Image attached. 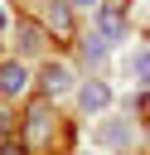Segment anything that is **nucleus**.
<instances>
[{"label": "nucleus", "instance_id": "1", "mask_svg": "<svg viewBox=\"0 0 150 155\" xmlns=\"http://www.w3.org/2000/svg\"><path fill=\"white\" fill-rule=\"evenodd\" d=\"M19 140L29 155H63L68 150V126L58 121V111L48 102H34L24 111V126H19Z\"/></svg>", "mask_w": 150, "mask_h": 155}, {"label": "nucleus", "instance_id": "2", "mask_svg": "<svg viewBox=\"0 0 150 155\" xmlns=\"http://www.w3.org/2000/svg\"><path fill=\"white\" fill-rule=\"evenodd\" d=\"M39 87H44V97L53 102V97H63V92H73V68L68 63H58V58H48L44 68H39Z\"/></svg>", "mask_w": 150, "mask_h": 155}, {"label": "nucleus", "instance_id": "3", "mask_svg": "<svg viewBox=\"0 0 150 155\" xmlns=\"http://www.w3.org/2000/svg\"><path fill=\"white\" fill-rule=\"evenodd\" d=\"M135 140V121L131 116H116V121H106V126H97V145H131Z\"/></svg>", "mask_w": 150, "mask_h": 155}, {"label": "nucleus", "instance_id": "4", "mask_svg": "<svg viewBox=\"0 0 150 155\" xmlns=\"http://www.w3.org/2000/svg\"><path fill=\"white\" fill-rule=\"evenodd\" d=\"M97 39L111 48V44H121L126 39V15L121 10H97Z\"/></svg>", "mask_w": 150, "mask_h": 155}, {"label": "nucleus", "instance_id": "5", "mask_svg": "<svg viewBox=\"0 0 150 155\" xmlns=\"http://www.w3.org/2000/svg\"><path fill=\"white\" fill-rule=\"evenodd\" d=\"M24 87H29L24 63H19V58H5V63H0V97H19Z\"/></svg>", "mask_w": 150, "mask_h": 155}, {"label": "nucleus", "instance_id": "6", "mask_svg": "<svg viewBox=\"0 0 150 155\" xmlns=\"http://www.w3.org/2000/svg\"><path fill=\"white\" fill-rule=\"evenodd\" d=\"M106 102H111V87H106V82H97V78H92V82H82V87H77V107H82L87 116H92V111H106Z\"/></svg>", "mask_w": 150, "mask_h": 155}, {"label": "nucleus", "instance_id": "7", "mask_svg": "<svg viewBox=\"0 0 150 155\" xmlns=\"http://www.w3.org/2000/svg\"><path fill=\"white\" fill-rule=\"evenodd\" d=\"M126 78H131L135 87H150V44L131 48V58H126Z\"/></svg>", "mask_w": 150, "mask_h": 155}, {"label": "nucleus", "instance_id": "8", "mask_svg": "<svg viewBox=\"0 0 150 155\" xmlns=\"http://www.w3.org/2000/svg\"><path fill=\"white\" fill-rule=\"evenodd\" d=\"M44 48V29L39 24H19V53H39Z\"/></svg>", "mask_w": 150, "mask_h": 155}, {"label": "nucleus", "instance_id": "9", "mask_svg": "<svg viewBox=\"0 0 150 155\" xmlns=\"http://www.w3.org/2000/svg\"><path fill=\"white\" fill-rule=\"evenodd\" d=\"M82 58H92V63H102V58H106V44L97 39V29H92V34H82Z\"/></svg>", "mask_w": 150, "mask_h": 155}, {"label": "nucleus", "instance_id": "10", "mask_svg": "<svg viewBox=\"0 0 150 155\" xmlns=\"http://www.w3.org/2000/svg\"><path fill=\"white\" fill-rule=\"evenodd\" d=\"M0 155H29L24 140H0Z\"/></svg>", "mask_w": 150, "mask_h": 155}, {"label": "nucleus", "instance_id": "11", "mask_svg": "<svg viewBox=\"0 0 150 155\" xmlns=\"http://www.w3.org/2000/svg\"><path fill=\"white\" fill-rule=\"evenodd\" d=\"M68 5H82V10H92V15L102 10V0H68Z\"/></svg>", "mask_w": 150, "mask_h": 155}, {"label": "nucleus", "instance_id": "12", "mask_svg": "<svg viewBox=\"0 0 150 155\" xmlns=\"http://www.w3.org/2000/svg\"><path fill=\"white\" fill-rule=\"evenodd\" d=\"M0 29H5V10H0Z\"/></svg>", "mask_w": 150, "mask_h": 155}]
</instances>
